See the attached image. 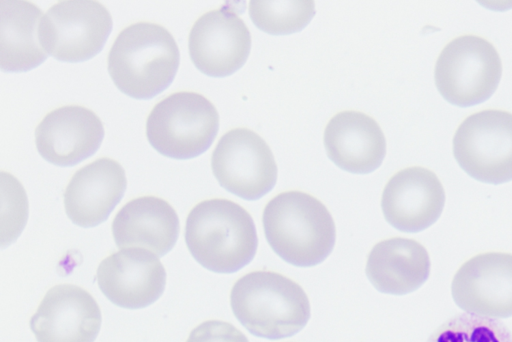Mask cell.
I'll use <instances>...</instances> for the list:
<instances>
[{"label": "cell", "instance_id": "6da1fadb", "mask_svg": "<svg viewBox=\"0 0 512 342\" xmlns=\"http://www.w3.org/2000/svg\"><path fill=\"white\" fill-rule=\"evenodd\" d=\"M185 242L204 268L222 274L237 272L254 258L258 238L251 215L227 199H209L189 212Z\"/></svg>", "mask_w": 512, "mask_h": 342}, {"label": "cell", "instance_id": "7a4b0ae2", "mask_svg": "<svg viewBox=\"0 0 512 342\" xmlns=\"http://www.w3.org/2000/svg\"><path fill=\"white\" fill-rule=\"evenodd\" d=\"M262 221L270 247L293 266L320 264L334 248V220L324 204L310 194H278L265 206Z\"/></svg>", "mask_w": 512, "mask_h": 342}, {"label": "cell", "instance_id": "3957f363", "mask_svg": "<svg viewBox=\"0 0 512 342\" xmlns=\"http://www.w3.org/2000/svg\"><path fill=\"white\" fill-rule=\"evenodd\" d=\"M107 62L108 72L122 93L134 99H151L173 82L180 52L166 28L138 22L119 33Z\"/></svg>", "mask_w": 512, "mask_h": 342}, {"label": "cell", "instance_id": "277c9868", "mask_svg": "<svg viewBox=\"0 0 512 342\" xmlns=\"http://www.w3.org/2000/svg\"><path fill=\"white\" fill-rule=\"evenodd\" d=\"M230 304L251 334L270 340L297 334L310 318V303L302 287L271 271H254L238 279Z\"/></svg>", "mask_w": 512, "mask_h": 342}, {"label": "cell", "instance_id": "5b68a950", "mask_svg": "<svg viewBox=\"0 0 512 342\" xmlns=\"http://www.w3.org/2000/svg\"><path fill=\"white\" fill-rule=\"evenodd\" d=\"M219 129L215 106L195 92L173 93L158 102L146 121V136L160 154L195 158L212 145Z\"/></svg>", "mask_w": 512, "mask_h": 342}, {"label": "cell", "instance_id": "8992f818", "mask_svg": "<svg viewBox=\"0 0 512 342\" xmlns=\"http://www.w3.org/2000/svg\"><path fill=\"white\" fill-rule=\"evenodd\" d=\"M502 63L495 47L482 37L464 35L441 51L435 65V85L441 96L458 107L488 100L496 91Z\"/></svg>", "mask_w": 512, "mask_h": 342}, {"label": "cell", "instance_id": "52a82bcc", "mask_svg": "<svg viewBox=\"0 0 512 342\" xmlns=\"http://www.w3.org/2000/svg\"><path fill=\"white\" fill-rule=\"evenodd\" d=\"M453 154L477 181L494 185L512 181V114L490 109L468 116L453 137Z\"/></svg>", "mask_w": 512, "mask_h": 342}, {"label": "cell", "instance_id": "ba28073f", "mask_svg": "<svg viewBox=\"0 0 512 342\" xmlns=\"http://www.w3.org/2000/svg\"><path fill=\"white\" fill-rule=\"evenodd\" d=\"M113 22L97 1H60L44 14L40 34L45 51L62 62H83L105 45Z\"/></svg>", "mask_w": 512, "mask_h": 342}, {"label": "cell", "instance_id": "9c48e42d", "mask_svg": "<svg viewBox=\"0 0 512 342\" xmlns=\"http://www.w3.org/2000/svg\"><path fill=\"white\" fill-rule=\"evenodd\" d=\"M211 168L220 186L245 200H257L277 181V165L266 142L247 128H236L218 141Z\"/></svg>", "mask_w": 512, "mask_h": 342}, {"label": "cell", "instance_id": "30bf717a", "mask_svg": "<svg viewBox=\"0 0 512 342\" xmlns=\"http://www.w3.org/2000/svg\"><path fill=\"white\" fill-rule=\"evenodd\" d=\"M188 48L200 72L210 77H226L245 64L251 36L232 8L222 6L197 19L189 33Z\"/></svg>", "mask_w": 512, "mask_h": 342}, {"label": "cell", "instance_id": "8fae6325", "mask_svg": "<svg viewBox=\"0 0 512 342\" xmlns=\"http://www.w3.org/2000/svg\"><path fill=\"white\" fill-rule=\"evenodd\" d=\"M451 292L456 305L467 313L512 317V254L490 252L472 257L456 272Z\"/></svg>", "mask_w": 512, "mask_h": 342}, {"label": "cell", "instance_id": "7c38bea8", "mask_svg": "<svg viewBox=\"0 0 512 342\" xmlns=\"http://www.w3.org/2000/svg\"><path fill=\"white\" fill-rule=\"evenodd\" d=\"M96 277L107 299L126 309L151 305L166 285L163 264L143 248H124L109 255L99 264Z\"/></svg>", "mask_w": 512, "mask_h": 342}, {"label": "cell", "instance_id": "4fadbf2b", "mask_svg": "<svg viewBox=\"0 0 512 342\" xmlns=\"http://www.w3.org/2000/svg\"><path fill=\"white\" fill-rule=\"evenodd\" d=\"M101 311L94 298L72 284L53 286L30 319L37 342H94Z\"/></svg>", "mask_w": 512, "mask_h": 342}, {"label": "cell", "instance_id": "5bb4252c", "mask_svg": "<svg viewBox=\"0 0 512 342\" xmlns=\"http://www.w3.org/2000/svg\"><path fill=\"white\" fill-rule=\"evenodd\" d=\"M445 204L444 188L434 172L414 166L394 174L386 184L381 207L399 231L416 233L434 224Z\"/></svg>", "mask_w": 512, "mask_h": 342}, {"label": "cell", "instance_id": "9a60e30c", "mask_svg": "<svg viewBox=\"0 0 512 342\" xmlns=\"http://www.w3.org/2000/svg\"><path fill=\"white\" fill-rule=\"evenodd\" d=\"M104 127L90 109L78 105L48 113L35 129L39 154L56 166H73L92 156L100 147Z\"/></svg>", "mask_w": 512, "mask_h": 342}, {"label": "cell", "instance_id": "2e32d148", "mask_svg": "<svg viewBox=\"0 0 512 342\" xmlns=\"http://www.w3.org/2000/svg\"><path fill=\"white\" fill-rule=\"evenodd\" d=\"M127 180L123 167L110 158H100L72 176L64 192L69 219L84 228L104 222L122 199Z\"/></svg>", "mask_w": 512, "mask_h": 342}, {"label": "cell", "instance_id": "e0dca14e", "mask_svg": "<svg viewBox=\"0 0 512 342\" xmlns=\"http://www.w3.org/2000/svg\"><path fill=\"white\" fill-rule=\"evenodd\" d=\"M324 146L336 166L354 174L373 172L386 154L385 136L378 123L352 110L330 119L324 131Z\"/></svg>", "mask_w": 512, "mask_h": 342}, {"label": "cell", "instance_id": "ac0fdd59", "mask_svg": "<svg viewBox=\"0 0 512 342\" xmlns=\"http://www.w3.org/2000/svg\"><path fill=\"white\" fill-rule=\"evenodd\" d=\"M179 218L174 208L155 196H143L126 203L112 222L118 248H143L164 256L179 235Z\"/></svg>", "mask_w": 512, "mask_h": 342}, {"label": "cell", "instance_id": "d6986e66", "mask_svg": "<svg viewBox=\"0 0 512 342\" xmlns=\"http://www.w3.org/2000/svg\"><path fill=\"white\" fill-rule=\"evenodd\" d=\"M430 266L429 255L420 243L397 237L381 241L372 248L366 275L378 291L404 295L425 283Z\"/></svg>", "mask_w": 512, "mask_h": 342}, {"label": "cell", "instance_id": "ffe728a7", "mask_svg": "<svg viewBox=\"0 0 512 342\" xmlns=\"http://www.w3.org/2000/svg\"><path fill=\"white\" fill-rule=\"evenodd\" d=\"M0 8L1 69L25 72L36 68L48 56L40 34L43 12L28 1L2 0Z\"/></svg>", "mask_w": 512, "mask_h": 342}, {"label": "cell", "instance_id": "44dd1931", "mask_svg": "<svg viewBox=\"0 0 512 342\" xmlns=\"http://www.w3.org/2000/svg\"><path fill=\"white\" fill-rule=\"evenodd\" d=\"M249 15L254 25L271 35L301 31L315 15L313 1H250Z\"/></svg>", "mask_w": 512, "mask_h": 342}, {"label": "cell", "instance_id": "7402d4cb", "mask_svg": "<svg viewBox=\"0 0 512 342\" xmlns=\"http://www.w3.org/2000/svg\"><path fill=\"white\" fill-rule=\"evenodd\" d=\"M426 342H512V333L498 319L465 312L440 325Z\"/></svg>", "mask_w": 512, "mask_h": 342}, {"label": "cell", "instance_id": "603a6c76", "mask_svg": "<svg viewBox=\"0 0 512 342\" xmlns=\"http://www.w3.org/2000/svg\"><path fill=\"white\" fill-rule=\"evenodd\" d=\"M186 342H249L247 337L230 323L208 320L195 327Z\"/></svg>", "mask_w": 512, "mask_h": 342}]
</instances>
